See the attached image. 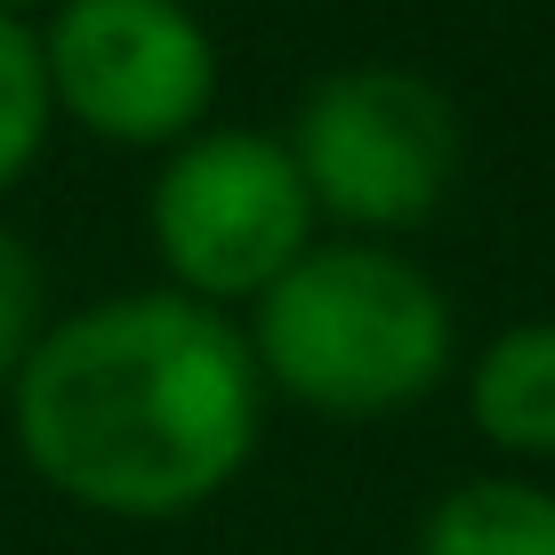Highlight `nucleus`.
Listing matches in <instances>:
<instances>
[{"label": "nucleus", "mask_w": 555, "mask_h": 555, "mask_svg": "<svg viewBox=\"0 0 555 555\" xmlns=\"http://www.w3.org/2000/svg\"><path fill=\"white\" fill-rule=\"evenodd\" d=\"M16 443L56 500L98 515H185L258 443L250 338L202 298L138 291L49 322L16 371Z\"/></svg>", "instance_id": "1"}, {"label": "nucleus", "mask_w": 555, "mask_h": 555, "mask_svg": "<svg viewBox=\"0 0 555 555\" xmlns=\"http://www.w3.org/2000/svg\"><path fill=\"white\" fill-rule=\"evenodd\" d=\"M250 362L322 418H387L451 371V306L378 242H322L258 298Z\"/></svg>", "instance_id": "2"}, {"label": "nucleus", "mask_w": 555, "mask_h": 555, "mask_svg": "<svg viewBox=\"0 0 555 555\" xmlns=\"http://www.w3.org/2000/svg\"><path fill=\"white\" fill-rule=\"evenodd\" d=\"M153 250L178 274V298L225 306L266 298L291 266L314 250V194L298 162L266 129H218L185 138L153 178Z\"/></svg>", "instance_id": "3"}, {"label": "nucleus", "mask_w": 555, "mask_h": 555, "mask_svg": "<svg viewBox=\"0 0 555 555\" xmlns=\"http://www.w3.org/2000/svg\"><path fill=\"white\" fill-rule=\"evenodd\" d=\"M282 145H291L314 209L347 225H418L451 194L459 113L435 81L403 65H347L306 89Z\"/></svg>", "instance_id": "4"}, {"label": "nucleus", "mask_w": 555, "mask_h": 555, "mask_svg": "<svg viewBox=\"0 0 555 555\" xmlns=\"http://www.w3.org/2000/svg\"><path fill=\"white\" fill-rule=\"evenodd\" d=\"M41 65L56 113L113 145H178L218 98V49L178 0H65Z\"/></svg>", "instance_id": "5"}, {"label": "nucleus", "mask_w": 555, "mask_h": 555, "mask_svg": "<svg viewBox=\"0 0 555 555\" xmlns=\"http://www.w3.org/2000/svg\"><path fill=\"white\" fill-rule=\"evenodd\" d=\"M467 411L500 451H524V459L555 451V322L500 331L483 354H475Z\"/></svg>", "instance_id": "6"}, {"label": "nucleus", "mask_w": 555, "mask_h": 555, "mask_svg": "<svg viewBox=\"0 0 555 555\" xmlns=\"http://www.w3.org/2000/svg\"><path fill=\"white\" fill-rule=\"evenodd\" d=\"M418 555H555V491L475 475L427 507Z\"/></svg>", "instance_id": "7"}, {"label": "nucleus", "mask_w": 555, "mask_h": 555, "mask_svg": "<svg viewBox=\"0 0 555 555\" xmlns=\"http://www.w3.org/2000/svg\"><path fill=\"white\" fill-rule=\"evenodd\" d=\"M49 65H41V33H25L16 16H0V194L41 162L49 138Z\"/></svg>", "instance_id": "8"}, {"label": "nucleus", "mask_w": 555, "mask_h": 555, "mask_svg": "<svg viewBox=\"0 0 555 555\" xmlns=\"http://www.w3.org/2000/svg\"><path fill=\"white\" fill-rule=\"evenodd\" d=\"M33 338H41V266H33V250L0 225V378L25 371Z\"/></svg>", "instance_id": "9"}, {"label": "nucleus", "mask_w": 555, "mask_h": 555, "mask_svg": "<svg viewBox=\"0 0 555 555\" xmlns=\"http://www.w3.org/2000/svg\"><path fill=\"white\" fill-rule=\"evenodd\" d=\"M16 9H41V0H0V16H16Z\"/></svg>", "instance_id": "10"}]
</instances>
